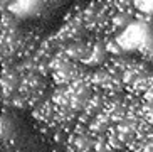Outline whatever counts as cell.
<instances>
[{
    "mask_svg": "<svg viewBox=\"0 0 153 152\" xmlns=\"http://www.w3.org/2000/svg\"><path fill=\"white\" fill-rule=\"evenodd\" d=\"M41 5V0H14L10 4V10L19 17H27L34 14Z\"/></svg>",
    "mask_w": 153,
    "mask_h": 152,
    "instance_id": "obj_1",
    "label": "cell"
},
{
    "mask_svg": "<svg viewBox=\"0 0 153 152\" xmlns=\"http://www.w3.org/2000/svg\"><path fill=\"white\" fill-rule=\"evenodd\" d=\"M133 7H135L136 12L153 15V0H135L133 2Z\"/></svg>",
    "mask_w": 153,
    "mask_h": 152,
    "instance_id": "obj_2",
    "label": "cell"
}]
</instances>
